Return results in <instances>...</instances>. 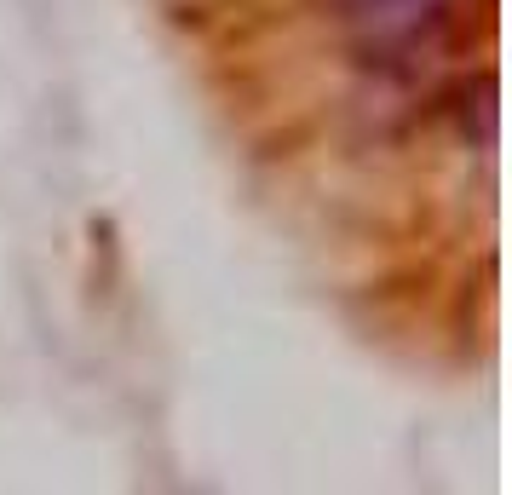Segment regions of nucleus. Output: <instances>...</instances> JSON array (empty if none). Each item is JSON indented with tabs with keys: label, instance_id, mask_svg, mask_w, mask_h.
<instances>
[{
	"label": "nucleus",
	"instance_id": "f257e3e1",
	"mask_svg": "<svg viewBox=\"0 0 512 495\" xmlns=\"http://www.w3.org/2000/svg\"><path fill=\"white\" fill-rule=\"evenodd\" d=\"M328 6L374 64H415L449 29V0H328Z\"/></svg>",
	"mask_w": 512,
	"mask_h": 495
}]
</instances>
